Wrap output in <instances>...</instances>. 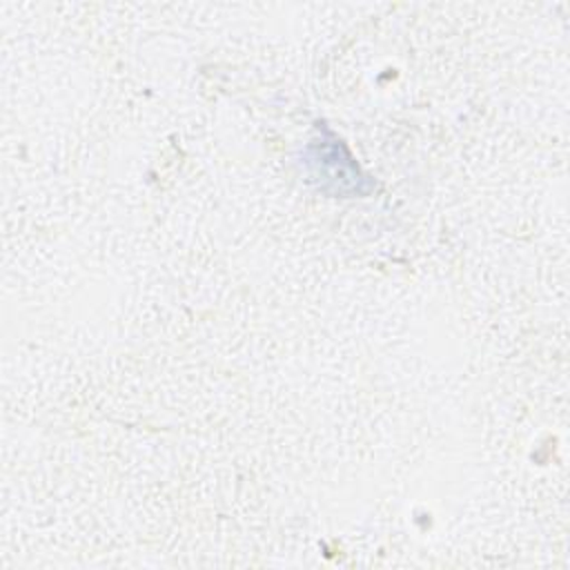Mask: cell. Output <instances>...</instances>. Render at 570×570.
Instances as JSON below:
<instances>
[{
	"instance_id": "obj_1",
	"label": "cell",
	"mask_w": 570,
	"mask_h": 570,
	"mask_svg": "<svg viewBox=\"0 0 570 570\" xmlns=\"http://www.w3.org/2000/svg\"><path fill=\"white\" fill-rule=\"evenodd\" d=\"M343 145L341 140H314L309 145V165L314 169V178L321 180V189H330L334 185L336 194H350V191H361L358 183V167L352 163V158L345 154L343 158L336 160L341 154Z\"/></svg>"
}]
</instances>
